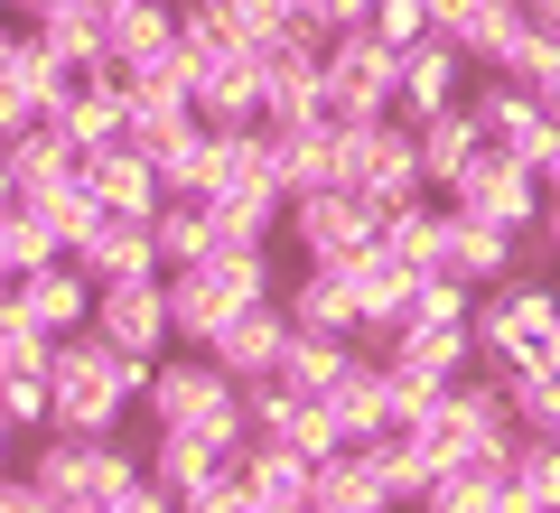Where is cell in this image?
<instances>
[{
  "mask_svg": "<svg viewBox=\"0 0 560 513\" xmlns=\"http://www.w3.org/2000/svg\"><path fill=\"white\" fill-rule=\"evenodd\" d=\"M140 411H150V430H187V439H206L224 467H243V448H253V420H243V383L224 374L206 346H168L160 374H150V393H140Z\"/></svg>",
  "mask_w": 560,
  "mask_h": 513,
  "instance_id": "obj_1",
  "label": "cell"
},
{
  "mask_svg": "<svg viewBox=\"0 0 560 513\" xmlns=\"http://www.w3.org/2000/svg\"><path fill=\"white\" fill-rule=\"evenodd\" d=\"M150 374H160V364H150V355H121L103 327L57 336V355H47V383H57V430L121 439V411H140Z\"/></svg>",
  "mask_w": 560,
  "mask_h": 513,
  "instance_id": "obj_2",
  "label": "cell"
},
{
  "mask_svg": "<svg viewBox=\"0 0 560 513\" xmlns=\"http://www.w3.org/2000/svg\"><path fill=\"white\" fill-rule=\"evenodd\" d=\"M411 430H420V448L440 457V467H504L514 439H523V420H514V401H504V374H467V383H448V393H430V411H420Z\"/></svg>",
  "mask_w": 560,
  "mask_h": 513,
  "instance_id": "obj_3",
  "label": "cell"
},
{
  "mask_svg": "<svg viewBox=\"0 0 560 513\" xmlns=\"http://www.w3.org/2000/svg\"><path fill=\"white\" fill-rule=\"evenodd\" d=\"M477 364L486 374H533V364H551V336H560V290L551 271H514L495 280V290H477Z\"/></svg>",
  "mask_w": 560,
  "mask_h": 513,
  "instance_id": "obj_4",
  "label": "cell"
},
{
  "mask_svg": "<svg viewBox=\"0 0 560 513\" xmlns=\"http://www.w3.org/2000/svg\"><path fill=\"white\" fill-rule=\"evenodd\" d=\"M20 467L47 486V504H75V494H103V504H121V486L140 476V457L121 448V439L47 430V439H28V457H20Z\"/></svg>",
  "mask_w": 560,
  "mask_h": 513,
  "instance_id": "obj_5",
  "label": "cell"
},
{
  "mask_svg": "<svg viewBox=\"0 0 560 513\" xmlns=\"http://www.w3.org/2000/svg\"><path fill=\"white\" fill-rule=\"evenodd\" d=\"M280 234H290V253H300V261H355L364 243L383 234V206L355 197V187H308V197H290Z\"/></svg>",
  "mask_w": 560,
  "mask_h": 513,
  "instance_id": "obj_6",
  "label": "cell"
},
{
  "mask_svg": "<svg viewBox=\"0 0 560 513\" xmlns=\"http://www.w3.org/2000/svg\"><path fill=\"white\" fill-rule=\"evenodd\" d=\"M467 113H477L486 150L523 159V168H541L551 140H560V113L541 103V84H514V75H477V84H467Z\"/></svg>",
  "mask_w": 560,
  "mask_h": 513,
  "instance_id": "obj_7",
  "label": "cell"
},
{
  "mask_svg": "<svg viewBox=\"0 0 560 513\" xmlns=\"http://www.w3.org/2000/svg\"><path fill=\"white\" fill-rule=\"evenodd\" d=\"M355 197H374L383 215L411 197H430V168H420V131L401 113H374L355 121Z\"/></svg>",
  "mask_w": 560,
  "mask_h": 513,
  "instance_id": "obj_8",
  "label": "cell"
},
{
  "mask_svg": "<svg viewBox=\"0 0 560 513\" xmlns=\"http://www.w3.org/2000/svg\"><path fill=\"white\" fill-rule=\"evenodd\" d=\"M393 75H401V57L374 38V28H337V38H327V113L337 121L393 113Z\"/></svg>",
  "mask_w": 560,
  "mask_h": 513,
  "instance_id": "obj_9",
  "label": "cell"
},
{
  "mask_svg": "<svg viewBox=\"0 0 560 513\" xmlns=\"http://www.w3.org/2000/svg\"><path fill=\"white\" fill-rule=\"evenodd\" d=\"M541 197H551V187H541V168H523V159L486 150L440 206H458V215H477V224H504V234H533V224H541Z\"/></svg>",
  "mask_w": 560,
  "mask_h": 513,
  "instance_id": "obj_10",
  "label": "cell"
},
{
  "mask_svg": "<svg viewBox=\"0 0 560 513\" xmlns=\"http://www.w3.org/2000/svg\"><path fill=\"white\" fill-rule=\"evenodd\" d=\"M94 327L113 336L121 355L160 364L168 346H178V327H168V280L160 271H150V280H103V290H94Z\"/></svg>",
  "mask_w": 560,
  "mask_h": 513,
  "instance_id": "obj_11",
  "label": "cell"
},
{
  "mask_svg": "<svg viewBox=\"0 0 560 513\" xmlns=\"http://www.w3.org/2000/svg\"><path fill=\"white\" fill-rule=\"evenodd\" d=\"M206 355H215L234 383H271V374H280V355H290V308H280V299H253V308H234L215 336H206Z\"/></svg>",
  "mask_w": 560,
  "mask_h": 513,
  "instance_id": "obj_12",
  "label": "cell"
},
{
  "mask_svg": "<svg viewBox=\"0 0 560 513\" xmlns=\"http://www.w3.org/2000/svg\"><path fill=\"white\" fill-rule=\"evenodd\" d=\"M178 10L168 0H121L113 10V75L121 84H150V75H178Z\"/></svg>",
  "mask_w": 560,
  "mask_h": 513,
  "instance_id": "obj_13",
  "label": "cell"
},
{
  "mask_svg": "<svg viewBox=\"0 0 560 513\" xmlns=\"http://www.w3.org/2000/svg\"><path fill=\"white\" fill-rule=\"evenodd\" d=\"M280 308H290V327L364 336V299H355V271H346V261H300V271L280 280Z\"/></svg>",
  "mask_w": 560,
  "mask_h": 513,
  "instance_id": "obj_14",
  "label": "cell"
},
{
  "mask_svg": "<svg viewBox=\"0 0 560 513\" xmlns=\"http://www.w3.org/2000/svg\"><path fill=\"white\" fill-rule=\"evenodd\" d=\"M514 261H523V234L477 224V215H458V206H448V224H440V261H430V271L467 280V290H495V280H514Z\"/></svg>",
  "mask_w": 560,
  "mask_h": 513,
  "instance_id": "obj_15",
  "label": "cell"
},
{
  "mask_svg": "<svg viewBox=\"0 0 560 513\" xmlns=\"http://www.w3.org/2000/svg\"><path fill=\"white\" fill-rule=\"evenodd\" d=\"M467 84H477V66H467L448 38H430V47H411V57H401L393 113H401V121H430V113H448V103H467Z\"/></svg>",
  "mask_w": 560,
  "mask_h": 513,
  "instance_id": "obj_16",
  "label": "cell"
},
{
  "mask_svg": "<svg viewBox=\"0 0 560 513\" xmlns=\"http://www.w3.org/2000/svg\"><path fill=\"white\" fill-rule=\"evenodd\" d=\"M84 187H94V206L103 215H160V159L150 150H131V140H113V150H84V168H75Z\"/></svg>",
  "mask_w": 560,
  "mask_h": 513,
  "instance_id": "obj_17",
  "label": "cell"
},
{
  "mask_svg": "<svg viewBox=\"0 0 560 513\" xmlns=\"http://www.w3.org/2000/svg\"><path fill=\"white\" fill-rule=\"evenodd\" d=\"M57 121H66V140H75V150H113V140L131 131V84H121L113 66H94V75L66 84Z\"/></svg>",
  "mask_w": 560,
  "mask_h": 513,
  "instance_id": "obj_18",
  "label": "cell"
},
{
  "mask_svg": "<svg viewBox=\"0 0 560 513\" xmlns=\"http://www.w3.org/2000/svg\"><path fill=\"white\" fill-rule=\"evenodd\" d=\"M160 280H168V327H178V346H206L234 308H253L215 261H187V271H160Z\"/></svg>",
  "mask_w": 560,
  "mask_h": 513,
  "instance_id": "obj_19",
  "label": "cell"
},
{
  "mask_svg": "<svg viewBox=\"0 0 560 513\" xmlns=\"http://www.w3.org/2000/svg\"><path fill=\"white\" fill-rule=\"evenodd\" d=\"M66 261H75V271L94 280V290H103V280H150V271H160V243H150V215H103V224H94V234H84Z\"/></svg>",
  "mask_w": 560,
  "mask_h": 513,
  "instance_id": "obj_20",
  "label": "cell"
},
{
  "mask_svg": "<svg viewBox=\"0 0 560 513\" xmlns=\"http://www.w3.org/2000/svg\"><path fill=\"white\" fill-rule=\"evenodd\" d=\"M318 401H327V420H337L346 448H364V439L393 430V383H383V355H355V364H346V374L327 383Z\"/></svg>",
  "mask_w": 560,
  "mask_h": 513,
  "instance_id": "obj_21",
  "label": "cell"
},
{
  "mask_svg": "<svg viewBox=\"0 0 560 513\" xmlns=\"http://www.w3.org/2000/svg\"><path fill=\"white\" fill-rule=\"evenodd\" d=\"M197 121H206V113H197V84H187V66H178V75H150V84H131V131H121V140L160 159L168 140H187Z\"/></svg>",
  "mask_w": 560,
  "mask_h": 513,
  "instance_id": "obj_22",
  "label": "cell"
},
{
  "mask_svg": "<svg viewBox=\"0 0 560 513\" xmlns=\"http://www.w3.org/2000/svg\"><path fill=\"white\" fill-rule=\"evenodd\" d=\"M411 131H420V168H430V187H440V197L486 159V131H477V113H467V103H448V113L411 121Z\"/></svg>",
  "mask_w": 560,
  "mask_h": 513,
  "instance_id": "obj_23",
  "label": "cell"
},
{
  "mask_svg": "<svg viewBox=\"0 0 560 513\" xmlns=\"http://www.w3.org/2000/svg\"><path fill=\"white\" fill-rule=\"evenodd\" d=\"M20 308L38 317L47 336H75V327H94V280H84L75 261H47V271L20 280Z\"/></svg>",
  "mask_w": 560,
  "mask_h": 513,
  "instance_id": "obj_24",
  "label": "cell"
},
{
  "mask_svg": "<svg viewBox=\"0 0 560 513\" xmlns=\"http://www.w3.org/2000/svg\"><path fill=\"white\" fill-rule=\"evenodd\" d=\"M364 448H374V476H383V504H393V513L430 504V486H440V457L420 448V430H383V439H364Z\"/></svg>",
  "mask_w": 560,
  "mask_h": 513,
  "instance_id": "obj_25",
  "label": "cell"
},
{
  "mask_svg": "<svg viewBox=\"0 0 560 513\" xmlns=\"http://www.w3.org/2000/svg\"><path fill=\"white\" fill-rule=\"evenodd\" d=\"M243 486H253V504H318V457L280 448V439H253L243 448Z\"/></svg>",
  "mask_w": 560,
  "mask_h": 513,
  "instance_id": "obj_26",
  "label": "cell"
},
{
  "mask_svg": "<svg viewBox=\"0 0 560 513\" xmlns=\"http://www.w3.org/2000/svg\"><path fill=\"white\" fill-rule=\"evenodd\" d=\"M150 243H160V271H187V261L215 253V206L206 197H160L150 215Z\"/></svg>",
  "mask_w": 560,
  "mask_h": 513,
  "instance_id": "obj_27",
  "label": "cell"
},
{
  "mask_svg": "<svg viewBox=\"0 0 560 513\" xmlns=\"http://www.w3.org/2000/svg\"><path fill=\"white\" fill-rule=\"evenodd\" d=\"M355 355H364L355 336H318V327H290V355H280V383L318 401V393H327V383H337V374H346Z\"/></svg>",
  "mask_w": 560,
  "mask_h": 513,
  "instance_id": "obj_28",
  "label": "cell"
},
{
  "mask_svg": "<svg viewBox=\"0 0 560 513\" xmlns=\"http://www.w3.org/2000/svg\"><path fill=\"white\" fill-rule=\"evenodd\" d=\"M504 486H514V513H560V439L523 430L504 457Z\"/></svg>",
  "mask_w": 560,
  "mask_h": 513,
  "instance_id": "obj_29",
  "label": "cell"
},
{
  "mask_svg": "<svg viewBox=\"0 0 560 513\" xmlns=\"http://www.w3.org/2000/svg\"><path fill=\"white\" fill-rule=\"evenodd\" d=\"M0 150H10V168H20V187H57V178H75V168H84V150L66 140L57 113L28 121V131H20V140H0Z\"/></svg>",
  "mask_w": 560,
  "mask_h": 513,
  "instance_id": "obj_30",
  "label": "cell"
},
{
  "mask_svg": "<svg viewBox=\"0 0 560 513\" xmlns=\"http://www.w3.org/2000/svg\"><path fill=\"white\" fill-rule=\"evenodd\" d=\"M140 467H150V476H160V486H168V494L187 504V494H197L206 476L224 467V457L206 448V439H187V430H150V448H140Z\"/></svg>",
  "mask_w": 560,
  "mask_h": 513,
  "instance_id": "obj_31",
  "label": "cell"
},
{
  "mask_svg": "<svg viewBox=\"0 0 560 513\" xmlns=\"http://www.w3.org/2000/svg\"><path fill=\"white\" fill-rule=\"evenodd\" d=\"M20 206H28V215H38L47 234L66 243V253H75V243L103 224V206H94V187H84V178H57V187H20Z\"/></svg>",
  "mask_w": 560,
  "mask_h": 513,
  "instance_id": "obj_32",
  "label": "cell"
},
{
  "mask_svg": "<svg viewBox=\"0 0 560 513\" xmlns=\"http://www.w3.org/2000/svg\"><path fill=\"white\" fill-rule=\"evenodd\" d=\"M346 271H355V299H364V327H383V317H401V299H411V261H393V253H383V234L374 243H364V253L355 261H346Z\"/></svg>",
  "mask_w": 560,
  "mask_h": 513,
  "instance_id": "obj_33",
  "label": "cell"
},
{
  "mask_svg": "<svg viewBox=\"0 0 560 513\" xmlns=\"http://www.w3.org/2000/svg\"><path fill=\"white\" fill-rule=\"evenodd\" d=\"M440 224H448V206H440V197L393 206V215H383V253L411 261V271H430V261H440Z\"/></svg>",
  "mask_w": 560,
  "mask_h": 513,
  "instance_id": "obj_34",
  "label": "cell"
},
{
  "mask_svg": "<svg viewBox=\"0 0 560 513\" xmlns=\"http://www.w3.org/2000/svg\"><path fill=\"white\" fill-rule=\"evenodd\" d=\"M47 261H66V243L47 234L28 206H0V280H28V271H47Z\"/></svg>",
  "mask_w": 560,
  "mask_h": 513,
  "instance_id": "obj_35",
  "label": "cell"
},
{
  "mask_svg": "<svg viewBox=\"0 0 560 513\" xmlns=\"http://www.w3.org/2000/svg\"><path fill=\"white\" fill-rule=\"evenodd\" d=\"M430 513H514V486H504V467H440Z\"/></svg>",
  "mask_w": 560,
  "mask_h": 513,
  "instance_id": "obj_36",
  "label": "cell"
},
{
  "mask_svg": "<svg viewBox=\"0 0 560 513\" xmlns=\"http://www.w3.org/2000/svg\"><path fill=\"white\" fill-rule=\"evenodd\" d=\"M215 159H224V131H187V140H168L160 150V187L168 197H206V187H215Z\"/></svg>",
  "mask_w": 560,
  "mask_h": 513,
  "instance_id": "obj_37",
  "label": "cell"
},
{
  "mask_svg": "<svg viewBox=\"0 0 560 513\" xmlns=\"http://www.w3.org/2000/svg\"><path fill=\"white\" fill-rule=\"evenodd\" d=\"M318 504H374V513H393V504H383V476H374V448H327L318 457Z\"/></svg>",
  "mask_w": 560,
  "mask_h": 513,
  "instance_id": "obj_38",
  "label": "cell"
},
{
  "mask_svg": "<svg viewBox=\"0 0 560 513\" xmlns=\"http://www.w3.org/2000/svg\"><path fill=\"white\" fill-rule=\"evenodd\" d=\"M0 420L20 439H47L57 430V383L47 374H20V364H0Z\"/></svg>",
  "mask_w": 560,
  "mask_h": 513,
  "instance_id": "obj_39",
  "label": "cell"
},
{
  "mask_svg": "<svg viewBox=\"0 0 560 513\" xmlns=\"http://www.w3.org/2000/svg\"><path fill=\"white\" fill-rule=\"evenodd\" d=\"M401 317H411V327H467V317H477V290L448 280V271H420L411 299H401Z\"/></svg>",
  "mask_w": 560,
  "mask_h": 513,
  "instance_id": "obj_40",
  "label": "cell"
},
{
  "mask_svg": "<svg viewBox=\"0 0 560 513\" xmlns=\"http://www.w3.org/2000/svg\"><path fill=\"white\" fill-rule=\"evenodd\" d=\"M504 401H514L523 430L560 439V364H533V374H504Z\"/></svg>",
  "mask_w": 560,
  "mask_h": 513,
  "instance_id": "obj_41",
  "label": "cell"
},
{
  "mask_svg": "<svg viewBox=\"0 0 560 513\" xmlns=\"http://www.w3.org/2000/svg\"><path fill=\"white\" fill-rule=\"evenodd\" d=\"M364 28H374L393 57H411V47L440 38V28H430V0H374V20H364Z\"/></svg>",
  "mask_w": 560,
  "mask_h": 513,
  "instance_id": "obj_42",
  "label": "cell"
},
{
  "mask_svg": "<svg viewBox=\"0 0 560 513\" xmlns=\"http://www.w3.org/2000/svg\"><path fill=\"white\" fill-rule=\"evenodd\" d=\"M121 513H187V504H178V494H168V486H160L150 467H140L131 486H121Z\"/></svg>",
  "mask_w": 560,
  "mask_h": 513,
  "instance_id": "obj_43",
  "label": "cell"
},
{
  "mask_svg": "<svg viewBox=\"0 0 560 513\" xmlns=\"http://www.w3.org/2000/svg\"><path fill=\"white\" fill-rule=\"evenodd\" d=\"M364 20H374V0H318V28H327V38H337V28H364Z\"/></svg>",
  "mask_w": 560,
  "mask_h": 513,
  "instance_id": "obj_44",
  "label": "cell"
},
{
  "mask_svg": "<svg viewBox=\"0 0 560 513\" xmlns=\"http://www.w3.org/2000/svg\"><path fill=\"white\" fill-rule=\"evenodd\" d=\"M533 234H541V253L560 261V187H551V197H541V224H533Z\"/></svg>",
  "mask_w": 560,
  "mask_h": 513,
  "instance_id": "obj_45",
  "label": "cell"
},
{
  "mask_svg": "<svg viewBox=\"0 0 560 513\" xmlns=\"http://www.w3.org/2000/svg\"><path fill=\"white\" fill-rule=\"evenodd\" d=\"M57 513H121V504H103V494H75V504H57Z\"/></svg>",
  "mask_w": 560,
  "mask_h": 513,
  "instance_id": "obj_46",
  "label": "cell"
},
{
  "mask_svg": "<svg viewBox=\"0 0 560 513\" xmlns=\"http://www.w3.org/2000/svg\"><path fill=\"white\" fill-rule=\"evenodd\" d=\"M0 467H20V430L10 420H0Z\"/></svg>",
  "mask_w": 560,
  "mask_h": 513,
  "instance_id": "obj_47",
  "label": "cell"
},
{
  "mask_svg": "<svg viewBox=\"0 0 560 513\" xmlns=\"http://www.w3.org/2000/svg\"><path fill=\"white\" fill-rule=\"evenodd\" d=\"M541 187H560V140H551V159H541Z\"/></svg>",
  "mask_w": 560,
  "mask_h": 513,
  "instance_id": "obj_48",
  "label": "cell"
},
{
  "mask_svg": "<svg viewBox=\"0 0 560 513\" xmlns=\"http://www.w3.org/2000/svg\"><path fill=\"white\" fill-rule=\"evenodd\" d=\"M261 513H318V504H261Z\"/></svg>",
  "mask_w": 560,
  "mask_h": 513,
  "instance_id": "obj_49",
  "label": "cell"
},
{
  "mask_svg": "<svg viewBox=\"0 0 560 513\" xmlns=\"http://www.w3.org/2000/svg\"><path fill=\"white\" fill-rule=\"evenodd\" d=\"M318 513H374V504H318Z\"/></svg>",
  "mask_w": 560,
  "mask_h": 513,
  "instance_id": "obj_50",
  "label": "cell"
},
{
  "mask_svg": "<svg viewBox=\"0 0 560 513\" xmlns=\"http://www.w3.org/2000/svg\"><path fill=\"white\" fill-rule=\"evenodd\" d=\"M551 364H560V336H551Z\"/></svg>",
  "mask_w": 560,
  "mask_h": 513,
  "instance_id": "obj_51",
  "label": "cell"
},
{
  "mask_svg": "<svg viewBox=\"0 0 560 513\" xmlns=\"http://www.w3.org/2000/svg\"><path fill=\"white\" fill-rule=\"evenodd\" d=\"M0 20H10V0H0Z\"/></svg>",
  "mask_w": 560,
  "mask_h": 513,
  "instance_id": "obj_52",
  "label": "cell"
},
{
  "mask_svg": "<svg viewBox=\"0 0 560 513\" xmlns=\"http://www.w3.org/2000/svg\"><path fill=\"white\" fill-rule=\"evenodd\" d=\"M168 10H187V0H168Z\"/></svg>",
  "mask_w": 560,
  "mask_h": 513,
  "instance_id": "obj_53",
  "label": "cell"
},
{
  "mask_svg": "<svg viewBox=\"0 0 560 513\" xmlns=\"http://www.w3.org/2000/svg\"><path fill=\"white\" fill-rule=\"evenodd\" d=\"M411 513H430V504H411Z\"/></svg>",
  "mask_w": 560,
  "mask_h": 513,
  "instance_id": "obj_54",
  "label": "cell"
},
{
  "mask_svg": "<svg viewBox=\"0 0 560 513\" xmlns=\"http://www.w3.org/2000/svg\"><path fill=\"white\" fill-rule=\"evenodd\" d=\"M113 10H121V0H113Z\"/></svg>",
  "mask_w": 560,
  "mask_h": 513,
  "instance_id": "obj_55",
  "label": "cell"
}]
</instances>
